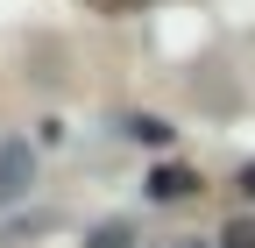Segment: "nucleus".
<instances>
[{"label":"nucleus","instance_id":"6","mask_svg":"<svg viewBox=\"0 0 255 248\" xmlns=\"http://www.w3.org/2000/svg\"><path fill=\"white\" fill-rule=\"evenodd\" d=\"M100 7H107V14H114V7H142V0H100Z\"/></svg>","mask_w":255,"mask_h":248},{"label":"nucleus","instance_id":"3","mask_svg":"<svg viewBox=\"0 0 255 248\" xmlns=\"http://www.w3.org/2000/svg\"><path fill=\"white\" fill-rule=\"evenodd\" d=\"M220 248H255V220H234L227 234H220Z\"/></svg>","mask_w":255,"mask_h":248},{"label":"nucleus","instance_id":"5","mask_svg":"<svg viewBox=\"0 0 255 248\" xmlns=\"http://www.w3.org/2000/svg\"><path fill=\"white\" fill-rule=\"evenodd\" d=\"M241 192H248V199H255V163H248V170H241Z\"/></svg>","mask_w":255,"mask_h":248},{"label":"nucleus","instance_id":"4","mask_svg":"<svg viewBox=\"0 0 255 248\" xmlns=\"http://www.w3.org/2000/svg\"><path fill=\"white\" fill-rule=\"evenodd\" d=\"M92 248H128V227H100V234H92Z\"/></svg>","mask_w":255,"mask_h":248},{"label":"nucleus","instance_id":"2","mask_svg":"<svg viewBox=\"0 0 255 248\" xmlns=\"http://www.w3.org/2000/svg\"><path fill=\"white\" fill-rule=\"evenodd\" d=\"M191 192H199V170H184V163H163V170H156L149 177V199H191Z\"/></svg>","mask_w":255,"mask_h":248},{"label":"nucleus","instance_id":"1","mask_svg":"<svg viewBox=\"0 0 255 248\" xmlns=\"http://www.w3.org/2000/svg\"><path fill=\"white\" fill-rule=\"evenodd\" d=\"M28 177H36V156H28V142H0V206L28 192Z\"/></svg>","mask_w":255,"mask_h":248}]
</instances>
